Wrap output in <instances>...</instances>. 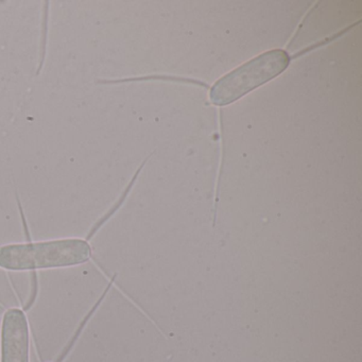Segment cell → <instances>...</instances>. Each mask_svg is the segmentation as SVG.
<instances>
[{
    "instance_id": "cell-1",
    "label": "cell",
    "mask_w": 362,
    "mask_h": 362,
    "mask_svg": "<svg viewBox=\"0 0 362 362\" xmlns=\"http://www.w3.org/2000/svg\"><path fill=\"white\" fill-rule=\"evenodd\" d=\"M93 256L90 241L62 238L8 243L0 247V269L8 272L73 268L88 264Z\"/></svg>"
},
{
    "instance_id": "cell-2",
    "label": "cell",
    "mask_w": 362,
    "mask_h": 362,
    "mask_svg": "<svg viewBox=\"0 0 362 362\" xmlns=\"http://www.w3.org/2000/svg\"><path fill=\"white\" fill-rule=\"evenodd\" d=\"M289 62V56L284 50H272L256 57L220 79L211 88L209 98L214 105L219 107L230 105L281 75Z\"/></svg>"
},
{
    "instance_id": "cell-3",
    "label": "cell",
    "mask_w": 362,
    "mask_h": 362,
    "mask_svg": "<svg viewBox=\"0 0 362 362\" xmlns=\"http://www.w3.org/2000/svg\"><path fill=\"white\" fill-rule=\"evenodd\" d=\"M31 332L26 311L7 309L0 325V362H31Z\"/></svg>"
}]
</instances>
